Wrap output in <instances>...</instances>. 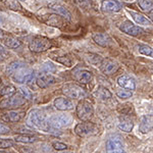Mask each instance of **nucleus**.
Here are the masks:
<instances>
[{
    "label": "nucleus",
    "instance_id": "f257e3e1",
    "mask_svg": "<svg viewBox=\"0 0 153 153\" xmlns=\"http://www.w3.org/2000/svg\"><path fill=\"white\" fill-rule=\"evenodd\" d=\"M27 125L32 129L40 130L43 132H51L52 130L44 113L39 109H34L29 113L28 118H27Z\"/></svg>",
    "mask_w": 153,
    "mask_h": 153
},
{
    "label": "nucleus",
    "instance_id": "f03ea898",
    "mask_svg": "<svg viewBox=\"0 0 153 153\" xmlns=\"http://www.w3.org/2000/svg\"><path fill=\"white\" fill-rule=\"evenodd\" d=\"M52 47V42L50 39L46 38V37L37 36L33 38L29 44V48L32 52H44V51L48 50Z\"/></svg>",
    "mask_w": 153,
    "mask_h": 153
},
{
    "label": "nucleus",
    "instance_id": "7ed1b4c3",
    "mask_svg": "<svg viewBox=\"0 0 153 153\" xmlns=\"http://www.w3.org/2000/svg\"><path fill=\"white\" fill-rule=\"evenodd\" d=\"M62 93L73 99H83L87 96L86 91L76 84H65L62 87Z\"/></svg>",
    "mask_w": 153,
    "mask_h": 153
},
{
    "label": "nucleus",
    "instance_id": "20e7f679",
    "mask_svg": "<svg viewBox=\"0 0 153 153\" xmlns=\"http://www.w3.org/2000/svg\"><path fill=\"white\" fill-rule=\"evenodd\" d=\"M94 113V109H93V106L89 101L87 100H82L78 103L76 105V115L83 122L89 120L90 117Z\"/></svg>",
    "mask_w": 153,
    "mask_h": 153
},
{
    "label": "nucleus",
    "instance_id": "39448f33",
    "mask_svg": "<svg viewBox=\"0 0 153 153\" xmlns=\"http://www.w3.org/2000/svg\"><path fill=\"white\" fill-rule=\"evenodd\" d=\"M71 122H73V118L68 114H56L48 120L49 126L52 130H58L68 127Z\"/></svg>",
    "mask_w": 153,
    "mask_h": 153
},
{
    "label": "nucleus",
    "instance_id": "423d86ee",
    "mask_svg": "<svg viewBox=\"0 0 153 153\" xmlns=\"http://www.w3.org/2000/svg\"><path fill=\"white\" fill-rule=\"evenodd\" d=\"M97 126L93 124V123L88 122V120L78 124L75 128L76 134L80 136V137H87V136L90 135H94L97 133Z\"/></svg>",
    "mask_w": 153,
    "mask_h": 153
},
{
    "label": "nucleus",
    "instance_id": "0eeeda50",
    "mask_svg": "<svg viewBox=\"0 0 153 153\" xmlns=\"http://www.w3.org/2000/svg\"><path fill=\"white\" fill-rule=\"evenodd\" d=\"M34 79H35L34 71L25 68L16 71L13 75V80L19 84H30L33 82Z\"/></svg>",
    "mask_w": 153,
    "mask_h": 153
},
{
    "label": "nucleus",
    "instance_id": "6e6552de",
    "mask_svg": "<svg viewBox=\"0 0 153 153\" xmlns=\"http://www.w3.org/2000/svg\"><path fill=\"white\" fill-rule=\"evenodd\" d=\"M26 103V98L22 94H13L9 98L2 100L0 102L1 108H16Z\"/></svg>",
    "mask_w": 153,
    "mask_h": 153
},
{
    "label": "nucleus",
    "instance_id": "1a4fd4ad",
    "mask_svg": "<svg viewBox=\"0 0 153 153\" xmlns=\"http://www.w3.org/2000/svg\"><path fill=\"white\" fill-rule=\"evenodd\" d=\"M100 68L103 74L110 76L117 73V70L120 68V65H118L117 61H115L112 58H104L102 59V61L100 63Z\"/></svg>",
    "mask_w": 153,
    "mask_h": 153
},
{
    "label": "nucleus",
    "instance_id": "9d476101",
    "mask_svg": "<svg viewBox=\"0 0 153 153\" xmlns=\"http://www.w3.org/2000/svg\"><path fill=\"white\" fill-rule=\"evenodd\" d=\"M120 30L123 33H126L127 35H130V36H138L144 33V30L142 28L136 26V25H134L133 23H131L130 21L124 22V23L120 26Z\"/></svg>",
    "mask_w": 153,
    "mask_h": 153
},
{
    "label": "nucleus",
    "instance_id": "9b49d317",
    "mask_svg": "<svg viewBox=\"0 0 153 153\" xmlns=\"http://www.w3.org/2000/svg\"><path fill=\"white\" fill-rule=\"evenodd\" d=\"M106 153H125L123 142L117 138L108 139L106 142Z\"/></svg>",
    "mask_w": 153,
    "mask_h": 153
},
{
    "label": "nucleus",
    "instance_id": "f8f14e48",
    "mask_svg": "<svg viewBox=\"0 0 153 153\" xmlns=\"http://www.w3.org/2000/svg\"><path fill=\"white\" fill-rule=\"evenodd\" d=\"M57 82H58V80L55 76L47 73L41 74V75L37 78V85L40 88H47L49 86L54 85V84Z\"/></svg>",
    "mask_w": 153,
    "mask_h": 153
},
{
    "label": "nucleus",
    "instance_id": "ddd939ff",
    "mask_svg": "<svg viewBox=\"0 0 153 153\" xmlns=\"http://www.w3.org/2000/svg\"><path fill=\"white\" fill-rule=\"evenodd\" d=\"M54 106L56 109L61 110V111H66V110H71L74 108L73 101L68 98L65 97H58L54 100Z\"/></svg>",
    "mask_w": 153,
    "mask_h": 153
},
{
    "label": "nucleus",
    "instance_id": "4468645a",
    "mask_svg": "<svg viewBox=\"0 0 153 153\" xmlns=\"http://www.w3.org/2000/svg\"><path fill=\"white\" fill-rule=\"evenodd\" d=\"M117 84L122 88L127 89V90H130V91H134L136 89L135 80L133 78H131L130 76H127V75L120 76V78L117 79Z\"/></svg>",
    "mask_w": 153,
    "mask_h": 153
},
{
    "label": "nucleus",
    "instance_id": "2eb2a0df",
    "mask_svg": "<svg viewBox=\"0 0 153 153\" xmlns=\"http://www.w3.org/2000/svg\"><path fill=\"white\" fill-rule=\"evenodd\" d=\"M93 40L95 41L96 44L102 47H107V46L112 44V39L110 38L109 35L105 33H95L93 34Z\"/></svg>",
    "mask_w": 153,
    "mask_h": 153
},
{
    "label": "nucleus",
    "instance_id": "dca6fc26",
    "mask_svg": "<svg viewBox=\"0 0 153 153\" xmlns=\"http://www.w3.org/2000/svg\"><path fill=\"white\" fill-rule=\"evenodd\" d=\"M101 8L106 11L117 12L122 9V4L117 0H103L101 3Z\"/></svg>",
    "mask_w": 153,
    "mask_h": 153
},
{
    "label": "nucleus",
    "instance_id": "f3484780",
    "mask_svg": "<svg viewBox=\"0 0 153 153\" xmlns=\"http://www.w3.org/2000/svg\"><path fill=\"white\" fill-rule=\"evenodd\" d=\"M93 74L88 70H78L75 71V79L78 82L87 84L92 80Z\"/></svg>",
    "mask_w": 153,
    "mask_h": 153
},
{
    "label": "nucleus",
    "instance_id": "a211bd4d",
    "mask_svg": "<svg viewBox=\"0 0 153 153\" xmlns=\"http://www.w3.org/2000/svg\"><path fill=\"white\" fill-rule=\"evenodd\" d=\"M153 129V115H144L140 123L139 130L143 134L150 132Z\"/></svg>",
    "mask_w": 153,
    "mask_h": 153
},
{
    "label": "nucleus",
    "instance_id": "6ab92c4d",
    "mask_svg": "<svg viewBox=\"0 0 153 153\" xmlns=\"http://www.w3.org/2000/svg\"><path fill=\"white\" fill-rule=\"evenodd\" d=\"M22 118V114L16 111H8L1 115V120L6 123H16Z\"/></svg>",
    "mask_w": 153,
    "mask_h": 153
},
{
    "label": "nucleus",
    "instance_id": "aec40b11",
    "mask_svg": "<svg viewBox=\"0 0 153 153\" xmlns=\"http://www.w3.org/2000/svg\"><path fill=\"white\" fill-rule=\"evenodd\" d=\"M131 16H133V19H135V22L139 25H143V26H151L152 22L149 19H147L146 16H144L143 14H140L138 12L131 11Z\"/></svg>",
    "mask_w": 153,
    "mask_h": 153
},
{
    "label": "nucleus",
    "instance_id": "412c9836",
    "mask_svg": "<svg viewBox=\"0 0 153 153\" xmlns=\"http://www.w3.org/2000/svg\"><path fill=\"white\" fill-rule=\"evenodd\" d=\"M3 41H4V44H5L7 47L11 48V49H16V48H19V46L22 45L21 41H19V39H16V38H14V37H12V36L4 37Z\"/></svg>",
    "mask_w": 153,
    "mask_h": 153
},
{
    "label": "nucleus",
    "instance_id": "4be33fe9",
    "mask_svg": "<svg viewBox=\"0 0 153 153\" xmlns=\"http://www.w3.org/2000/svg\"><path fill=\"white\" fill-rule=\"evenodd\" d=\"M45 22L50 26L54 27H60L62 25V19L59 14H50V16H48V19H45Z\"/></svg>",
    "mask_w": 153,
    "mask_h": 153
},
{
    "label": "nucleus",
    "instance_id": "5701e85b",
    "mask_svg": "<svg viewBox=\"0 0 153 153\" xmlns=\"http://www.w3.org/2000/svg\"><path fill=\"white\" fill-rule=\"evenodd\" d=\"M133 128H134V123H133L132 120H124L118 124V129L122 130L123 132H126V133L132 132Z\"/></svg>",
    "mask_w": 153,
    "mask_h": 153
},
{
    "label": "nucleus",
    "instance_id": "b1692460",
    "mask_svg": "<svg viewBox=\"0 0 153 153\" xmlns=\"http://www.w3.org/2000/svg\"><path fill=\"white\" fill-rule=\"evenodd\" d=\"M95 95L97 96L98 98L102 100H106V99H109L111 98V93L109 92V90H107L104 87H99L97 89V91L95 92Z\"/></svg>",
    "mask_w": 153,
    "mask_h": 153
},
{
    "label": "nucleus",
    "instance_id": "393cba45",
    "mask_svg": "<svg viewBox=\"0 0 153 153\" xmlns=\"http://www.w3.org/2000/svg\"><path fill=\"white\" fill-rule=\"evenodd\" d=\"M36 138L30 135H18L14 137V141L19 143H34L36 142Z\"/></svg>",
    "mask_w": 153,
    "mask_h": 153
},
{
    "label": "nucleus",
    "instance_id": "a878e982",
    "mask_svg": "<svg viewBox=\"0 0 153 153\" xmlns=\"http://www.w3.org/2000/svg\"><path fill=\"white\" fill-rule=\"evenodd\" d=\"M138 4L141 10L145 12H149L153 9V0H139Z\"/></svg>",
    "mask_w": 153,
    "mask_h": 153
},
{
    "label": "nucleus",
    "instance_id": "bb28decb",
    "mask_svg": "<svg viewBox=\"0 0 153 153\" xmlns=\"http://www.w3.org/2000/svg\"><path fill=\"white\" fill-rule=\"evenodd\" d=\"M138 50H139V52L143 54V55L150 56V57L153 58V48L150 47L149 45H146V44H140V45L138 46Z\"/></svg>",
    "mask_w": 153,
    "mask_h": 153
},
{
    "label": "nucleus",
    "instance_id": "cd10ccee",
    "mask_svg": "<svg viewBox=\"0 0 153 153\" xmlns=\"http://www.w3.org/2000/svg\"><path fill=\"white\" fill-rule=\"evenodd\" d=\"M25 68V63L21 62V61H14V62L10 63L7 68V74L11 75V74H14L16 71H18L21 68Z\"/></svg>",
    "mask_w": 153,
    "mask_h": 153
},
{
    "label": "nucleus",
    "instance_id": "c85d7f7f",
    "mask_svg": "<svg viewBox=\"0 0 153 153\" xmlns=\"http://www.w3.org/2000/svg\"><path fill=\"white\" fill-rule=\"evenodd\" d=\"M52 9H54V10L57 11V14H59V16H63V18H66V19H68V21L71 19L70 11H68L66 8H65L63 6H61V5H54V6H52Z\"/></svg>",
    "mask_w": 153,
    "mask_h": 153
},
{
    "label": "nucleus",
    "instance_id": "c756f323",
    "mask_svg": "<svg viewBox=\"0 0 153 153\" xmlns=\"http://www.w3.org/2000/svg\"><path fill=\"white\" fill-rule=\"evenodd\" d=\"M16 92V87L12 85H5L0 88V95L1 96H10Z\"/></svg>",
    "mask_w": 153,
    "mask_h": 153
},
{
    "label": "nucleus",
    "instance_id": "7c9ffc66",
    "mask_svg": "<svg viewBox=\"0 0 153 153\" xmlns=\"http://www.w3.org/2000/svg\"><path fill=\"white\" fill-rule=\"evenodd\" d=\"M133 93L132 91L130 90H117V96L118 98H120V99H128V98L132 97Z\"/></svg>",
    "mask_w": 153,
    "mask_h": 153
},
{
    "label": "nucleus",
    "instance_id": "2f4dec72",
    "mask_svg": "<svg viewBox=\"0 0 153 153\" xmlns=\"http://www.w3.org/2000/svg\"><path fill=\"white\" fill-rule=\"evenodd\" d=\"M19 90H21V93H22V95L24 96L26 99H32V93H31V91L29 90L28 88H26V87H21L19 88Z\"/></svg>",
    "mask_w": 153,
    "mask_h": 153
},
{
    "label": "nucleus",
    "instance_id": "473e14b6",
    "mask_svg": "<svg viewBox=\"0 0 153 153\" xmlns=\"http://www.w3.org/2000/svg\"><path fill=\"white\" fill-rule=\"evenodd\" d=\"M43 70L45 71L47 74H52L53 71L56 70V68H55V66L52 65V63L46 62V63H44V65H43Z\"/></svg>",
    "mask_w": 153,
    "mask_h": 153
},
{
    "label": "nucleus",
    "instance_id": "72a5a7b5",
    "mask_svg": "<svg viewBox=\"0 0 153 153\" xmlns=\"http://www.w3.org/2000/svg\"><path fill=\"white\" fill-rule=\"evenodd\" d=\"M55 59L58 61V62L62 63L63 65H66V66L71 65V60L68 57H65V56H62V57H56Z\"/></svg>",
    "mask_w": 153,
    "mask_h": 153
},
{
    "label": "nucleus",
    "instance_id": "f704fd0d",
    "mask_svg": "<svg viewBox=\"0 0 153 153\" xmlns=\"http://www.w3.org/2000/svg\"><path fill=\"white\" fill-rule=\"evenodd\" d=\"M13 146V142L11 140H0V148H9Z\"/></svg>",
    "mask_w": 153,
    "mask_h": 153
},
{
    "label": "nucleus",
    "instance_id": "c9c22d12",
    "mask_svg": "<svg viewBox=\"0 0 153 153\" xmlns=\"http://www.w3.org/2000/svg\"><path fill=\"white\" fill-rule=\"evenodd\" d=\"M53 148L55 150H58V151H61V150H65L68 146H66L65 144H63V143L61 142H54L53 143Z\"/></svg>",
    "mask_w": 153,
    "mask_h": 153
},
{
    "label": "nucleus",
    "instance_id": "e433bc0d",
    "mask_svg": "<svg viewBox=\"0 0 153 153\" xmlns=\"http://www.w3.org/2000/svg\"><path fill=\"white\" fill-rule=\"evenodd\" d=\"M8 5L12 9H21V5L16 0H8Z\"/></svg>",
    "mask_w": 153,
    "mask_h": 153
},
{
    "label": "nucleus",
    "instance_id": "4c0bfd02",
    "mask_svg": "<svg viewBox=\"0 0 153 153\" xmlns=\"http://www.w3.org/2000/svg\"><path fill=\"white\" fill-rule=\"evenodd\" d=\"M7 56H8V53H7V51L3 47H2L1 45H0V61L6 59Z\"/></svg>",
    "mask_w": 153,
    "mask_h": 153
},
{
    "label": "nucleus",
    "instance_id": "58836bf2",
    "mask_svg": "<svg viewBox=\"0 0 153 153\" xmlns=\"http://www.w3.org/2000/svg\"><path fill=\"white\" fill-rule=\"evenodd\" d=\"M9 129L7 126L3 125V124H0V135H3V134H7V133H9Z\"/></svg>",
    "mask_w": 153,
    "mask_h": 153
},
{
    "label": "nucleus",
    "instance_id": "ea45409f",
    "mask_svg": "<svg viewBox=\"0 0 153 153\" xmlns=\"http://www.w3.org/2000/svg\"><path fill=\"white\" fill-rule=\"evenodd\" d=\"M149 18H150V19L153 22V9L151 11H149Z\"/></svg>",
    "mask_w": 153,
    "mask_h": 153
},
{
    "label": "nucleus",
    "instance_id": "a19ab883",
    "mask_svg": "<svg viewBox=\"0 0 153 153\" xmlns=\"http://www.w3.org/2000/svg\"><path fill=\"white\" fill-rule=\"evenodd\" d=\"M3 38H4V33H3V31L0 30V39H3Z\"/></svg>",
    "mask_w": 153,
    "mask_h": 153
},
{
    "label": "nucleus",
    "instance_id": "79ce46f5",
    "mask_svg": "<svg viewBox=\"0 0 153 153\" xmlns=\"http://www.w3.org/2000/svg\"><path fill=\"white\" fill-rule=\"evenodd\" d=\"M0 153H6V152H4V151H0Z\"/></svg>",
    "mask_w": 153,
    "mask_h": 153
}]
</instances>
